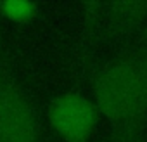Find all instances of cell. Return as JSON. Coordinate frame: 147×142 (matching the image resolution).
<instances>
[{"mask_svg": "<svg viewBox=\"0 0 147 142\" xmlns=\"http://www.w3.org/2000/svg\"><path fill=\"white\" fill-rule=\"evenodd\" d=\"M92 101L113 142H138L147 121V49L107 62L94 78Z\"/></svg>", "mask_w": 147, "mask_h": 142, "instance_id": "1", "label": "cell"}, {"mask_svg": "<svg viewBox=\"0 0 147 142\" xmlns=\"http://www.w3.org/2000/svg\"><path fill=\"white\" fill-rule=\"evenodd\" d=\"M0 142H42L33 101L4 73H0Z\"/></svg>", "mask_w": 147, "mask_h": 142, "instance_id": "2", "label": "cell"}, {"mask_svg": "<svg viewBox=\"0 0 147 142\" xmlns=\"http://www.w3.org/2000/svg\"><path fill=\"white\" fill-rule=\"evenodd\" d=\"M47 118L62 142H90L100 121V113L90 97L64 92L52 99Z\"/></svg>", "mask_w": 147, "mask_h": 142, "instance_id": "3", "label": "cell"}, {"mask_svg": "<svg viewBox=\"0 0 147 142\" xmlns=\"http://www.w3.org/2000/svg\"><path fill=\"white\" fill-rule=\"evenodd\" d=\"M104 21L113 30H130L142 23L147 18L145 2H116V4H100L99 5Z\"/></svg>", "mask_w": 147, "mask_h": 142, "instance_id": "4", "label": "cell"}, {"mask_svg": "<svg viewBox=\"0 0 147 142\" xmlns=\"http://www.w3.org/2000/svg\"><path fill=\"white\" fill-rule=\"evenodd\" d=\"M40 14V5L35 2H26V0H5L0 2V16L7 21L26 24L36 19Z\"/></svg>", "mask_w": 147, "mask_h": 142, "instance_id": "5", "label": "cell"}]
</instances>
